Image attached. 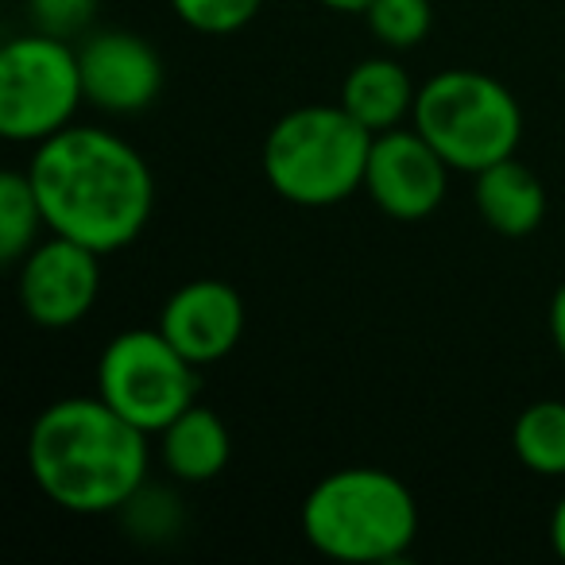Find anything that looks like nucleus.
<instances>
[{
    "label": "nucleus",
    "instance_id": "obj_15",
    "mask_svg": "<svg viewBox=\"0 0 565 565\" xmlns=\"http://www.w3.org/2000/svg\"><path fill=\"white\" fill-rule=\"evenodd\" d=\"M511 449L519 465L539 477H565V403L539 399L519 411L511 426Z\"/></svg>",
    "mask_w": 565,
    "mask_h": 565
},
{
    "label": "nucleus",
    "instance_id": "obj_6",
    "mask_svg": "<svg viewBox=\"0 0 565 565\" xmlns=\"http://www.w3.org/2000/svg\"><path fill=\"white\" fill-rule=\"evenodd\" d=\"M86 102L78 51L55 35H20L0 51V136L12 143H43L71 128Z\"/></svg>",
    "mask_w": 565,
    "mask_h": 565
},
{
    "label": "nucleus",
    "instance_id": "obj_19",
    "mask_svg": "<svg viewBox=\"0 0 565 565\" xmlns=\"http://www.w3.org/2000/svg\"><path fill=\"white\" fill-rule=\"evenodd\" d=\"M32 4L35 32L55 35V40H74L82 35L97 17V0H28Z\"/></svg>",
    "mask_w": 565,
    "mask_h": 565
},
{
    "label": "nucleus",
    "instance_id": "obj_10",
    "mask_svg": "<svg viewBox=\"0 0 565 565\" xmlns=\"http://www.w3.org/2000/svg\"><path fill=\"white\" fill-rule=\"evenodd\" d=\"M248 310L233 282L190 279L163 302L159 330L194 369L217 364L241 345Z\"/></svg>",
    "mask_w": 565,
    "mask_h": 565
},
{
    "label": "nucleus",
    "instance_id": "obj_7",
    "mask_svg": "<svg viewBox=\"0 0 565 565\" xmlns=\"http://www.w3.org/2000/svg\"><path fill=\"white\" fill-rule=\"evenodd\" d=\"M97 395L143 434H159L198 403L194 364L163 338V330H125L102 349Z\"/></svg>",
    "mask_w": 565,
    "mask_h": 565
},
{
    "label": "nucleus",
    "instance_id": "obj_9",
    "mask_svg": "<svg viewBox=\"0 0 565 565\" xmlns=\"http://www.w3.org/2000/svg\"><path fill=\"white\" fill-rule=\"evenodd\" d=\"M449 171L418 128H387L372 136L364 190L395 221H423L446 202Z\"/></svg>",
    "mask_w": 565,
    "mask_h": 565
},
{
    "label": "nucleus",
    "instance_id": "obj_13",
    "mask_svg": "<svg viewBox=\"0 0 565 565\" xmlns=\"http://www.w3.org/2000/svg\"><path fill=\"white\" fill-rule=\"evenodd\" d=\"M477 213L492 233L500 236H531L546 217V190H542L539 174L515 156L500 159V163L477 171Z\"/></svg>",
    "mask_w": 565,
    "mask_h": 565
},
{
    "label": "nucleus",
    "instance_id": "obj_22",
    "mask_svg": "<svg viewBox=\"0 0 565 565\" xmlns=\"http://www.w3.org/2000/svg\"><path fill=\"white\" fill-rule=\"evenodd\" d=\"M318 4H326V9H333V12H361L364 17V9H369L372 0H318Z\"/></svg>",
    "mask_w": 565,
    "mask_h": 565
},
{
    "label": "nucleus",
    "instance_id": "obj_1",
    "mask_svg": "<svg viewBox=\"0 0 565 565\" xmlns=\"http://www.w3.org/2000/svg\"><path fill=\"white\" fill-rule=\"evenodd\" d=\"M28 179L51 233L86 248L120 252L156 213V174L117 132L71 125L35 143Z\"/></svg>",
    "mask_w": 565,
    "mask_h": 565
},
{
    "label": "nucleus",
    "instance_id": "obj_16",
    "mask_svg": "<svg viewBox=\"0 0 565 565\" xmlns=\"http://www.w3.org/2000/svg\"><path fill=\"white\" fill-rule=\"evenodd\" d=\"M40 228H47V221H43L40 198H35L28 171L0 174V259L20 264L35 248Z\"/></svg>",
    "mask_w": 565,
    "mask_h": 565
},
{
    "label": "nucleus",
    "instance_id": "obj_14",
    "mask_svg": "<svg viewBox=\"0 0 565 565\" xmlns=\"http://www.w3.org/2000/svg\"><path fill=\"white\" fill-rule=\"evenodd\" d=\"M415 97L418 89L411 86V74L395 58H364L341 82V109L372 136L399 128L415 113Z\"/></svg>",
    "mask_w": 565,
    "mask_h": 565
},
{
    "label": "nucleus",
    "instance_id": "obj_17",
    "mask_svg": "<svg viewBox=\"0 0 565 565\" xmlns=\"http://www.w3.org/2000/svg\"><path fill=\"white\" fill-rule=\"evenodd\" d=\"M364 20L387 51H411L430 35L434 4L430 0H372Z\"/></svg>",
    "mask_w": 565,
    "mask_h": 565
},
{
    "label": "nucleus",
    "instance_id": "obj_4",
    "mask_svg": "<svg viewBox=\"0 0 565 565\" xmlns=\"http://www.w3.org/2000/svg\"><path fill=\"white\" fill-rule=\"evenodd\" d=\"M372 132L338 105H302L271 125L259 151L264 179L282 202L326 210L364 190Z\"/></svg>",
    "mask_w": 565,
    "mask_h": 565
},
{
    "label": "nucleus",
    "instance_id": "obj_12",
    "mask_svg": "<svg viewBox=\"0 0 565 565\" xmlns=\"http://www.w3.org/2000/svg\"><path fill=\"white\" fill-rule=\"evenodd\" d=\"M228 457H233V438L221 415L202 403H190L179 418L159 430V461L174 480L186 484H205L225 472Z\"/></svg>",
    "mask_w": 565,
    "mask_h": 565
},
{
    "label": "nucleus",
    "instance_id": "obj_20",
    "mask_svg": "<svg viewBox=\"0 0 565 565\" xmlns=\"http://www.w3.org/2000/svg\"><path fill=\"white\" fill-rule=\"evenodd\" d=\"M550 338H554L557 353L565 361V282L554 291V299H550Z\"/></svg>",
    "mask_w": 565,
    "mask_h": 565
},
{
    "label": "nucleus",
    "instance_id": "obj_5",
    "mask_svg": "<svg viewBox=\"0 0 565 565\" xmlns=\"http://www.w3.org/2000/svg\"><path fill=\"white\" fill-rule=\"evenodd\" d=\"M411 125L438 148L454 171L477 174L515 156L523 109L503 82L484 71H441L418 86Z\"/></svg>",
    "mask_w": 565,
    "mask_h": 565
},
{
    "label": "nucleus",
    "instance_id": "obj_2",
    "mask_svg": "<svg viewBox=\"0 0 565 565\" xmlns=\"http://www.w3.org/2000/svg\"><path fill=\"white\" fill-rule=\"evenodd\" d=\"M148 434L102 395L43 407L28 434V469L40 492L71 515L125 511L148 480Z\"/></svg>",
    "mask_w": 565,
    "mask_h": 565
},
{
    "label": "nucleus",
    "instance_id": "obj_8",
    "mask_svg": "<svg viewBox=\"0 0 565 565\" xmlns=\"http://www.w3.org/2000/svg\"><path fill=\"white\" fill-rule=\"evenodd\" d=\"M102 295V252L51 233L20 259V307L43 330H71Z\"/></svg>",
    "mask_w": 565,
    "mask_h": 565
},
{
    "label": "nucleus",
    "instance_id": "obj_3",
    "mask_svg": "<svg viewBox=\"0 0 565 565\" xmlns=\"http://www.w3.org/2000/svg\"><path fill=\"white\" fill-rule=\"evenodd\" d=\"M302 534L345 565L395 562L418 539V503L395 472L353 465L322 477L302 500Z\"/></svg>",
    "mask_w": 565,
    "mask_h": 565
},
{
    "label": "nucleus",
    "instance_id": "obj_18",
    "mask_svg": "<svg viewBox=\"0 0 565 565\" xmlns=\"http://www.w3.org/2000/svg\"><path fill=\"white\" fill-rule=\"evenodd\" d=\"M264 0H171L174 17L202 35H233L252 24Z\"/></svg>",
    "mask_w": 565,
    "mask_h": 565
},
{
    "label": "nucleus",
    "instance_id": "obj_11",
    "mask_svg": "<svg viewBox=\"0 0 565 565\" xmlns=\"http://www.w3.org/2000/svg\"><path fill=\"white\" fill-rule=\"evenodd\" d=\"M86 102L117 117L156 105L163 89V58L136 32H97L78 47Z\"/></svg>",
    "mask_w": 565,
    "mask_h": 565
},
{
    "label": "nucleus",
    "instance_id": "obj_21",
    "mask_svg": "<svg viewBox=\"0 0 565 565\" xmlns=\"http://www.w3.org/2000/svg\"><path fill=\"white\" fill-rule=\"evenodd\" d=\"M550 542H554L557 557H562V562H565V495H562V500H557L554 515H550Z\"/></svg>",
    "mask_w": 565,
    "mask_h": 565
}]
</instances>
